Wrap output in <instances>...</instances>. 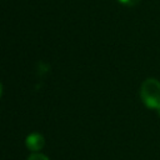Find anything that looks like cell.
<instances>
[{"instance_id":"1","label":"cell","mask_w":160,"mask_h":160,"mask_svg":"<svg viewBox=\"0 0 160 160\" xmlns=\"http://www.w3.org/2000/svg\"><path fill=\"white\" fill-rule=\"evenodd\" d=\"M140 99L146 108L158 110L160 108V81L154 78L144 80L140 86Z\"/></svg>"},{"instance_id":"2","label":"cell","mask_w":160,"mask_h":160,"mask_svg":"<svg viewBox=\"0 0 160 160\" xmlns=\"http://www.w3.org/2000/svg\"><path fill=\"white\" fill-rule=\"evenodd\" d=\"M25 145L31 151H39L45 146V139L40 132H31L26 136Z\"/></svg>"},{"instance_id":"3","label":"cell","mask_w":160,"mask_h":160,"mask_svg":"<svg viewBox=\"0 0 160 160\" xmlns=\"http://www.w3.org/2000/svg\"><path fill=\"white\" fill-rule=\"evenodd\" d=\"M26 160H49V158L44 154H40V152H34L31 154Z\"/></svg>"},{"instance_id":"4","label":"cell","mask_w":160,"mask_h":160,"mask_svg":"<svg viewBox=\"0 0 160 160\" xmlns=\"http://www.w3.org/2000/svg\"><path fill=\"white\" fill-rule=\"evenodd\" d=\"M118 1L125 6H136L140 2V0H118Z\"/></svg>"},{"instance_id":"5","label":"cell","mask_w":160,"mask_h":160,"mask_svg":"<svg viewBox=\"0 0 160 160\" xmlns=\"http://www.w3.org/2000/svg\"><path fill=\"white\" fill-rule=\"evenodd\" d=\"M1 94H2V84L0 81V98H1Z\"/></svg>"},{"instance_id":"6","label":"cell","mask_w":160,"mask_h":160,"mask_svg":"<svg viewBox=\"0 0 160 160\" xmlns=\"http://www.w3.org/2000/svg\"><path fill=\"white\" fill-rule=\"evenodd\" d=\"M158 112H159V115H160V108H159V109H158Z\"/></svg>"}]
</instances>
